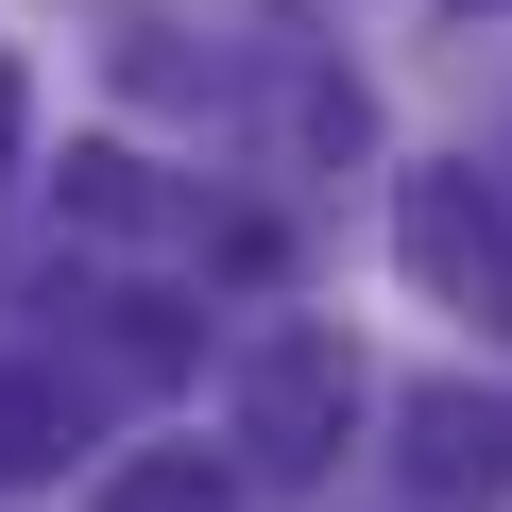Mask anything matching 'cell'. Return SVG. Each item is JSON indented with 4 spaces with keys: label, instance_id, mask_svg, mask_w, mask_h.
I'll return each mask as SVG.
<instances>
[{
    "label": "cell",
    "instance_id": "cell-2",
    "mask_svg": "<svg viewBox=\"0 0 512 512\" xmlns=\"http://www.w3.org/2000/svg\"><path fill=\"white\" fill-rule=\"evenodd\" d=\"M393 256H410V291H427V308L512 325V205H495L478 171H410V188H393Z\"/></svg>",
    "mask_w": 512,
    "mask_h": 512
},
{
    "label": "cell",
    "instance_id": "cell-1",
    "mask_svg": "<svg viewBox=\"0 0 512 512\" xmlns=\"http://www.w3.org/2000/svg\"><path fill=\"white\" fill-rule=\"evenodd\" d=\"M359 410H376L359 342H342V325H274L256 376H239V461H256V478H325V461L359 444Z\"/></svg>",
    "mask_w": 512,
    "mask_h": 512
},
{
    "label": "cell",
    "instance_id": "cell-4",
    "mask_svg": "<svg viewBox=\"0 0 512 512\" xmlns=\"http://www.w3.org/2000/svg\"><path fill=\"white\" fill-rule=\"evenodd\" d=\"M103 512H222V461L205 444H154L137 478H103Z\"/></svg>",
    "mask_w": 512,
    "mask_h": 512
},
{
    "label": "cell",
    "instance_id": "cell-5",
    "mask_svg": "<svg viewBox=\"0 0 512 512\" xmlns=\"http://www.w3.org/2000/svg\"><path fill=\"white\" fill-rule=\"evenodd\" d=\"M69 461V393H0V478H52Z\"/></svg>",
    "mask_w": 512,
    "mask_h": 512
},
{
    "label": "cell",
    "instance_id": "cell-6",
    "mask_svg": "<svg viewBox=\"0 0 512 512\" xmlns=\"http://www.w3.org/2000/svg\"><path fill=\"white\" fill-rule=\"evenodd\" d=\"M18 137H35V69L0 52V171H18Z\"/></svg>",
    "mask_w": 512,
    "mask_h": 512
},
{
    "label": "cell",
    "instance_id": "cell-3",
    "mask_svg": "<svg viewBox=\"0 0 512 512\" xmlns=\"http://www.w3.org/2000/svg\"><path fill=\"white\" fill-rule=\"evenodd\" d=\"M410 478H427V495H495V478H512V410L427 393V410H410Z\"/></svg>",
    "mask_w": 512,
    "mask_h": 512
}]
</instances>
